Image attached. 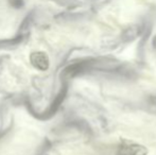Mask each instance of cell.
Here are the masks:
<instances>
[{"label":"cell","mask_w":156,"mask_h":155,"mask_svg":"<svg viewBox=\"0 0 156 155\" xmlns=\"http://www.w3.org/2000/svg\"><path fill=\"white\" fill-rule=\"evenodd\" d=\"M148 150L144 146L140 143H134L131 140H123L120 141V143L117 147L116 155H147Z\"/></svg>","instance_id":"6da1fadb"},{"label":"cell","mask_w":156,"mask_h":155,"mask_svg":"<svg viewBox=\"0 0 156 155\" xmlns=\"http://www.w3.org/2000/svg\"><path fill=\"white\" fill-rule=\"evenodd\" d=\"M31 61L36 68L38 69H47V67L49 66V61H48L47 56L43 53H34L31 56Z\"/></svg>","instance_id":"7a4b0ae2"}]
</instances>
